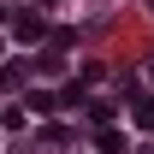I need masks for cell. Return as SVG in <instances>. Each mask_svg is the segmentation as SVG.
<instances>
[{"mask_svg": "<svg viewBox=\"0 0 154 154\" xmlns=\"http://www.w3.org/2000/svg\"><path fill=\"white\" fill-rule=\"evenodd\" d=\"M136 125H154V101H136Z\"/></svg>", "mask_w": 154, "mask_h": 154, "instance_id": "3", "label": "cell"}, {"mask_svg": "<svg viewBox=\"0 0 154 154\" xmlns=\"http://www.w3.org/2000/svg\"><path fill=\"white\" fill-rule=\"evenodd\" d=\"M95 142H101V154H119V148H125V136H119V131H101Z\"/></svg>", "mask_w": 154, "mask_h": 154, "instance_id": "2", "label": "cell"}, {"mask_svg": "<svg viewBox=\"0 0 154 154\" xmlns=\"http://www.w3.org/2000/svg\"><path fill=\"white\" fill-rule=\"evenodd\" d=\"M42 30H48V24H42V12H24V18H18V42H36Z\"/></svg>", "mask_w": 154, "mask_h": 154, "instance_id": "1", "label": "cell"}]
</instances>
